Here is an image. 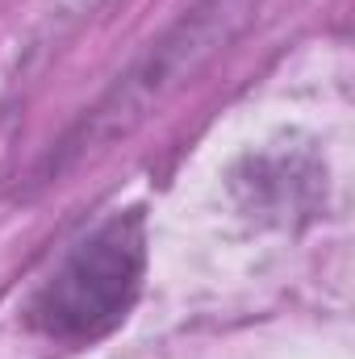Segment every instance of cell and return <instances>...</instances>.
I'll return each instance as SVG.
<instances>
[{"label":"cell","instance_id":"6da1fadb","mask_svg":"<svg viewBox=\"0 0 355 359\" xmlns=\"http://www.w3.org/2000/svg\"><path fill=\"white\" fill-rule=\"evenodd\" d=\"M147 268L142 217L113 213L80 238L29 301V322L59 343H92L109 334L134 305Z\"/></svg>","mask_w":355,"mask_h":359},{"label":"cell","instance_id":"7a4b0ae2","mask_svg":"<svg viewBox=\"0 0 355 359\" xmlns=\"http://www.w3.org/2000/svg\"><path fill=\"white\" fill-rule=\"evenodd\" d=\"M255 4L260 0H196L159 42H151V50L117 80V88L92 109V117L67 142V151L76 155L92 151L96 142H109L130 126H138L155 104H163L172 92L184 88L217 50H226L230 38H239V29L255 17Z\"/></svg>","mask_w":355,"mask_h":359}]
</instances>
